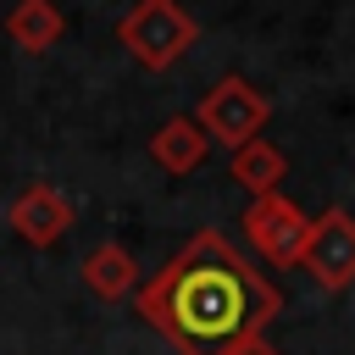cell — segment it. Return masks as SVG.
<instances>
[{
  "instance_id": "obj_7",
  "label": "cell",
  "mask_w": 355,
  "mask_h": 355,
  "mask_svg": "<svg viewBox=\"0 0 355 355\" xmlns=\"http://www.w3.org/2000/svg\"><path fill=\"white\" fill-rule=\"evenodd\" d=\"M83 283H89V294L94 300H128V294H139V283H144V266L133 261V250L128 244H94L89 255H83Z\"/></svg>"
},
{
  "instance_id": "obj_1",
  "label": "cell",
  "mask_w": 355,
  "mask_h": 355,
  "mask_svg": "<svg viewBox=\"0 0 355 355\" xmlns=\"http://www.w3.org/2000/svg\"><path fill=\"white\" fill-rule=\"evenodd\" d=\"M133 305L178 355H227L266 338L283 316V294L216 227H200L178 255H166L155 277L139 283Z\"/></svg>"
},
{
  "instance_id": "obj_6",
  "label": "cell",
  "mask_w": 355,
  "mask_h": 355,
  "mask_svg": "<svg viewBox=\"0 0 355 355\" xmlns=\"http://www.w3.org/2000/svg\"><path fill=\"white\" fill-rule=\"evenodd\" d=\"M72 222H78V211H72V200H67L55 183H28V189L11 194V205H6V227H11L28 250L61 244Z\"/></svg>"
},
{
  "instance_id": "obj_2",
  "label": "cell",
  "mask_w": 355,
  "mask_h": 355,
  "mask_svg": "<svg viewBox=\"0 0 355 355\" xmlns=\"http://www.w3.org/2000/svg\"><path fill=\"white\" fill-rule=\"evenodd\" d=\"M200 39V22L178 0H133L128 17L116 22V44L144 67V72H172Z\"/></svg>"
},
{
  "instance_id": "obj_9",
  "label": "cell",
  "mask_w": 355,
  "mask_h": 355,
  "mask_svg": "<svg viewBox=\"0 0 355 355\" xmlns=\"http://www.w3.org/2000/svg\"><path fill=\"white\" fill-rule=\"evenodd\" d=\"M227 178H233L250 200H261V194H277V189H283L288 161H283V150H277L272 139H250V144L227 150Z\"/></svg>"
},
{
  "instance_id": "obj_11",
  "label": "cell",
  "mask_w": 355,
  "mask_h": 355,
  "mask_svg": "<svg viewBox=\"0 0 355 355\" xmlns=\"http://www.w3.org/2000/svg\"><path fill=\"white\" fill-rule=\"evenodd\" d=\"M227 355H277L266 338H255V344H239V349H227Z\"/></svg>"
},
{
  "instance_id": "obj_4",
  "label": "cell",
  "mask_w": 355,
  "mask_h": 355,
  "mask_svg": "<svg viewBox=\"0 0 355 355\" xmlns=\"http://www.w3.org/2000/svg\"><path fill=\"white\" fill-rule=\"evenodd\" d=\"M300 266H305V272L316 277V288H327V294H344V288L355 283V216H349L344 205L311 216Z\"/></svg>"
},
{
  "instance_id": "obj_5",
  "label": "cell",
  "mask_w": 355,
  "mask_h": 355,
  "mask_svg": "<svg viewBox=\"0 0 355 355\" xmlns=\"http://www.w3.org/2000/svg\"><path fill=\"white\" fill-rule=\"evenodd\" d=\"M305 233H311V216L277 189V194H261L250 200L244 211V239L255 244L261 261L272 266H300V250H305Z\"/></svg>"
},
{
  "instance_id": "obj_8",
  "label": "cell",
  "mask_w": 355,
  "mask_h": 355,
  "mask_svg": "<svg viewBox=\"0 0 355 355\" xmlns=\"http://www.w3.org/2000/svg\"><path fill=\"white\" fill-rule=\"evenodd\" d=\"M150 155H155L161 172L189 178V172L205 166V128H200L194 116H166V122L150 133Z\"/></svg>"
},
{
  "instance_id": "obj_3",
  "label": "cell",
  "mask_w": 355,
  "mask_h": 355,
  "mask_svg": "<svg viewBox=\"0 0 355 355\" xmlns=\"http://www.w3.org/2000/svg\"><path fill=\"white\" fill-rule=\"evenodd\" d=\"M266 116H272V100H266L250 78H239V72L216 78V83L205 89L200 111H194V122L205 128V139H216V144H227V150H239V144L261 139Z\"/></svg>"
},
{
  "instance_id": "obj_10",
  "label": "cell",
  "mask_w": 355,
  "mask_h": 355,
  "mask_svg": "<svg viewBox=\"0 0 355 355\" xmlns=\"http://www.w3.org/2000/svg\"><path fill=\"white\" fill-rule=\"evenodd\" d=\"M61 33H67V17H61L55 0H17L11 17H6V39L28 55H44Z\"/></svg>"
}]
</instances>
